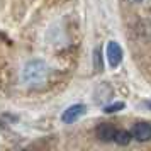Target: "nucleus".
<instances>
[{
	"label": "nucleus",
	"mask_w": 151,
	"mask_h": 151,
	"mask_svg": "<svg viewBox=\"0 0 151 151\" xmlns=\"http://www.w3.org/2000/svg\"><path fill=\"white\" fill-rule=\"evenodd\" d=\"M131 134H132V139L136 141H150L151 139V124L150 122H137L132 126L131 129Z\"/></svg>",
	"instance_id": "nucleus-4"
},
{
	"label": "nucleus",
	"mask_w": 151,
	"mask_h": 151,
	"mask_svg": "<svg viewBox=\"0 0 151 151\" xmlns=\"http://www.w3.org/2000/svg\"><path fill=\"white\" fill-rule=\"evenodd\" d=\"M107 61L112 68H117L122 61V48L119 46V42L109 41L107 44Z\"/></svg>",
	"instance_id": "nucleus-3"
},
{
	"label": "nucleus",
	"mask_w": 151,
	"mask_h": 151,
	"mask_svg": "<svg viewBox=\"0 0 151 151\" xmlns=\"http://www.w3.org/2000/svg\"><path fill=\"white\" fill-rule=\"evenodd\" d=\"M134 2H141V0H134Z\"/></svg>",
	"instance_id": "nucleus-9"
},
{
	"label": "nucleus",
	"mask_w": 151,
	"mask_h": 151,
	"mask_svg": "<svg viewBox=\"0 0 151 151\" xmlns=\"http://www.w3.org/2000/svg\"><path fill=\"white\" fill-rule=\"evenodd\" d=\"M85 112H87V107H85L83 104H73V105H70L68 109L61 114V121L65 124H73V122H76Z\"/></svg>",
	"instance_id": "nucleus-2"
},
{
	"label": "nucleus",
	"mask_w": 151,
	"mask_h": 151,
	"mask_svg": "<svg viewBox=\"0 0 151 151\" xmlns=\"http://www.w3.org/2000/svg\"><path fill=\"white\" fill-rule=\"evenodd\" d=\"M49 68L42 60H31L22 66L21 78L27 87H41L48 82Z\"/></svg>",
	"instance_id": "nucleus-1"
},
{
	"label": "nucleus",
	"mask_w": 151,
	"mask_h": 151,
	"mask_svg": "<svg viewBox=\"0 0 151 151\" xmlns=\"http://www.w3.org/2000/svg\"><path fill=\"white\" fill-rule=\"evenodd\" d=\"M132 141V134H131V131H119L117 129L116 132V137H114V143L121 144V146H126V144H129Z\"/></svg>",
	"instance_id": "nucleus-6"
},
{
	"label": "nucleus",
	"mask_w": 151,
	"mask_h": 151,
	"mask_svg": "<svg viewBox=\"0 0 151 151\" xmlns=\"http://www.w3.org/2000/svg\"><path fill=\"white\" fill-rule=\"evenodd\" d=\"M95 132H97V137H99L100 141H104V143H109V141H114L117 129L112 126V124L104 122V124H100V126L95 129Z\"/></svg>",
	"instance_id": "nucleus-5"
},
{
	"label": "nucleus",
	"mask_w": 151,
	"mask_h": 151,
	"mask_svg": "<svg viewBox=\"0 0 151 151\" xmlns=\"http://www.w3.org/2000/svg\"><path fill=\"white\" fill-rule=\"evenodd\" d=\"M93 65H95L97 71H102V53H100L99 48H97L95 53H93Z\"/></svg>",
	"instance_id": "nucleus-7"
},
{
	"label": "nucleus",
	"mask_w": 151,
	"mask_h": 151,
	"mask_svg": "<svg viewBox=\"0 0 151 151\" xmlns=\"http://www.w3.org/2000/svg\"><path fill=\"white\" fill-rule=\"evenodd\" d=\"M122 107H124V104L117 102V104H112V105H107V107H105V112H107V114H110V112H117V110L122 109Z\"/></svg>",
	"instance_id": "nucleus-8"
}]
</instances>
